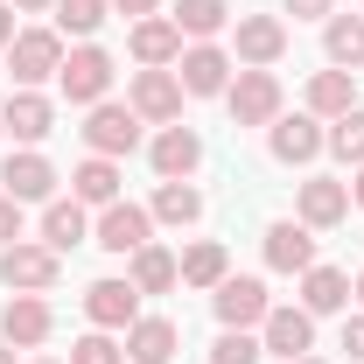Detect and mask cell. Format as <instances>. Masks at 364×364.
Returning a JSON list of instances; mask_svg holds the SVG:
<instances>
[{"instance_id": "4316f807", "label": "cell", "mask_w": 364, "mask_h": 364, "mask_svg": "<svg viewBox=\"0 0 364 364\" xmlns=\"http://www.w3.org/2000/svg\"><path fill=\"white\" fill-rule=\"evenodd\" d=\"M127 280H134L140 294H168V287L182 280V259L168 252V245H140V252H134V273H127Z\"/></svg>"}, {"instance_id": "e0dca14e", "label": "cell", "mask_w": 364, "mask_h": 364, "mask_svg": "<svg viewBox=\"0 0 364 364\" xmlns=\"http://www.w3.org/2000/svg\"><path fill=\"white\" fill-rule=\"evenodd\" d=\"M176 77H182L189 98H218V91L231 85V56L218 43H196V49H182V56H176Z\"/></svg>"}, {"instance_id": "ee69618b", "label": "cell", "mask_w": 364, "mask_h": 364, "mask_svg": "<svg viewBox=\"0 0 364 364\" xmlns=\"http://www.w3.org/2000/svg\"><path fill=\"white\" fill-rule=\"evenodd\" d=\"M294 364H322V358H294Z\"/></svg>"}, {"instance_id": "f546056e", "label": "cell", "mask_w": 364, "mask_h": 364, "mask_svg": "<svg viewBox=\"0 0 364 364\" xmlns=\"http://www.w3.org/2000/svg\"><path fill=\"white\" fill-rule=\"evenodd\" d=\"M168 21H176L182 36L210 43V36H218V28L231 21V7H225V0H176V14H168Z\"/></svg>"}, {"instance_id": "f35d334b", "label": "cell", "mask_w": 364, "mask_h": 364, "mask_svg": "<svg viewBox=\"0 0 364 364\" xmlns=\"http://www.w3.org/2000/svg\"><path fill=\"white\" fill-rule=\"evenodd\" d=\"M14 36H21V28H14V7H7V0H0V49L14 43Z\"/></svg>"}, {"instance_id": "7bdbcfd3", "label": "cell", "mask_w": 364, "mask_h": 364, "mask_svg": "<svg viewBox=\"0 0 364 364\" xmlns=\"http://www.w3.org/2000/svg\"><path fill=\"white\" fill-rule=\"evenodd\" d=\"M350 294H358V301H364V273H358V280H350Z\"/></svg>"}, {"instance_id": "7402d4cb", "label": "cell", "mask_w": 364, "mask_h": 364, "mask_svg": "<svg viewBox=\"0 0 364 364\" xmlns=\"http://www.w3.org/2000/svg\"><path fill=\"white\" fill-rule=\"evenodd\" d=\"M301 309H309V316H343V309H350V273L316 259V267L301 273Z\"/></svg>"}, {"instance_id": "60d3db41", "label": "cell", "mask_w": 364, "mask_h": 364, "mask_svg": "<svg viewBox=\"0 0 364 364\" xmlns=\"http://www.w3.org/2000/svg\"><path fill=\"white\" fill-rule=\"evenodd\" d=\"M350 196H358V203H364V168H358V176H350Z\"/></svg>"}, {"instance_id": "d6986e66", "label": "cell", "mask_w": 364, "mask_h": 364, "mask_svg": "<svg viewBox=\"0 0 364 364\" xmlns=\"http://www.w3.org/2000/svg\"><path fill=\"white\" fill-rule=\"evenodd\" d=\"M0 134H14V140H49L56 134V105H49L43 91H7V105H0Z\"/></svg>"}, {"instance_id": "484cf974", "label": "cell", "mask_w": 364, "mask_h": 364, "mask_svg": "<svg viewBox=\"0 0 364 364\" xmlns=\"http://www.w3.org/2000/svg\"><path fill=\"white\" fill-rule=\"evenodd\" d=\"M322 56L336 70H358L364 63V14H329L322 21Z\"/></svg>"}, {"instance_id": "2e32d148", "label": "cell", "mask_w": 364, "mask_h": 364, "mask_svg": "<svg viewBox=\"0 0 364 364\" xmlns=\"http://www.w3.org/2000/svg\"><path fill=\"white\" fill-rule=\"evenodd\" d=\"M49 329H56V316H49L43 294H14V301L0 309V343H14V350H36V343H49Z\"/></svg>"}, {"instance_id": "ba28073f", "label": "cell", "mask_w": 364, "mask_h": 364, "mask_svg": "<svg viewBox=\"0 0 364 364\" xmlns=\"http://www.w3.org/2000/svg\"><path fill=\"white\" fill-rule=\"evenodd\" d=\"M182 98H189V91H182L176 70H134V91H127V105H134L147 127H176Z\"/></svg>"}, {"instance_id": "ab89813d", "label": "cell", "mask_w": 364, "mask_h": 364, "mask_svg": "<svg viewBox=\"0 0 364 364\" xmlns=\"http://www.w3.org/2000/svg\"><path fill=\"white\" fill-rule=\"evenodd\" d=\"M7 7H21V14H43V7H56V0H7Z\"/></svg>"}, {"instance_id": "b9f144b4", "label": "cell", "mask_w": 364, "mask_h": 364, "mask_svg": "<svg viewBox=\"0 0 364 364\" xmlns=\"http://www.w3.org/2000/svg\"><path fill=\"white\" fill-rule=\"evenodd\" d=\"M0 364H14V343H0Z\"/></svg>"}, {"instance_id": "f6af8a7d", "label": "cell", "mask_w": 364, "mask_h": 364, "mask_svg": "<svg viewBox=\"0 0 364 364\" xmlns=\"http://www.w3.org/2000/svg\"><path fill=\"white\" fill-rule=\"evenodd\" d=\"M36 364H56V358H36Z\"/></svg>"}, {"instance_id": "277c9868", "label": "cell", "mask_w": 364, "mask_h": 364, "mask_svg": "<svg viewBox=\"0 0 364 364\" xmlns=\"http://www.w3.org/2000/svg\"><path fill=\"white\" fill-rule=\"evenodd\" d=\"M7 70H14V91H36L43 77L63 70V36L56 28H21L7 43Z\"/></svg>"}, {"instance_id": "f1b7e54d", "label": "cell", "mask_w": 364, "mask_h": 364, "mask_svg": "<svg viewBox=\"0 0 364 364\" xmlns=\"http://www.w3.org/2000/svg\"><path fill=\"white\" fill-rule=\"evenodd\" d=\"M225 273H231V252L218 238H196V245L182 252V287H218Z\"/></svg>"}, {"instance_id": "9c48e42d", "label": "cell", "mask_w": 364, "mask_h": 364, "mask_svg": "<svg viewBox=\"0 0 364 364\" xmlns=\"http://www.w3.org/2000/svg\"><path fill=\"white\" fill-rule=\"evenodd\" d=\"M238 70H273L287 56V21L280 14H238Z\"/></svg>"}, {"instance_id": "ffe728a7", "label": "cell", "mask_w": 364, "mask_h": 364, "mask_svg": "<svg viewBox=\"0 0 364 364\" xmlns=\"http://www.w3.org/2000/svg\"><path fill=\"white\" fill-rule=\"evenodd\" d=\"M134 63L140 70H176V56H182V28L168 21V14H147V21H134Z\"/></svg>"}, {"instance_id": "7c38bea8", "label": "cell", "mask_w": 364, "mask_h": 364, "mask_svg": "<svg viewBox=\"0 0 364 364\" xmlns=\"http://www.w3.org/2000/svg\"><path fill=\"white\" fill-rule=\"evenodd\" d=\"M0 189H7L14 203H49V196H56V168H49V154H36V147L7 154V161H0Z\"/></svg>"}, {"instance_id": "8fae6325", "label": "cell", "mask_w": 364, "mask_h": 364, "mask_svg": "<svg viewBox=\"0 0 364 364\" xmlns=\"http://www.w3.org/2000/svg\"><path fill=\"white\" fill-rule=\"evenodd\" d=\"M147 161H154L161 182H189L196 168H203V140H196V127H161V134L147 140Z\"/></svg>"}, {"instance_id": "8d00e7d4", "label": "cell", "mask_w": 364, "mask_h": 364, "mask_svg": "<svg viewBox=\"0 0 364 364\" xmlns=\"http://www.w3.org/2000/svg\"><path fill=\"white\" fill-rule=\"evenodd\" d=\"M343 350L364 364V309H358V316H343Z\"/></svg>"}, {"instance_id": "3957f363", "label": "cell", "mask_w": 364, "mask_h": 364, "mask_svg": "<svg viewBox=\"0 0 364 364\" xmlns=\"http://www.w3.org/2000/svg\"><path fill=\"white\" fill-rule=\"evenodd\" d=\"M77 134H85L91 154L119 161V154H134V147H140V112H134V105H112V98H98V105L85 112V127H77Z\"/></svg>"}, {"instance_id": "ac0fdd59", "label": "cell", "mask_w": 364, "mask_h": 364, "mask_svg": "<svg viewBox=\"0 0 364 364\" xmlns=\"http://www.w3.org/2000/svg\"><path fill=\"white\" fill-rule=\"evenodd\" d=\"M267 267L273 273H309L316 267V231L301 218H273L267 225Z\"/></svg>"}, {"instance_id": "d4e9b609", "label": "cell", "mask_w": 364, "mask_h": 364, "mask_svg": "<svg viewBox=\"0 0 364 364\" xmlns=\"http://www.w3.org/2000/svg\"><path fill=\"white\" fill-rule=\"evenodd\" d=\"M70 196L77 203H119V161H105V154H91V161H77L70 168Z\"/></svg>"}, {"instance_id": "4dcf8cb0", "label": "cell", "mask_w": 364, "mask_h": 364, "mask_svg": "<svg viewBox=\"0 0 364 364\" xmlns=\"http://www.w3.org/2000/svg\"><path fill=\"white\" fill-rule=\"evenodd\" d=\"M105 7H112V0H56V36L91 43V36L105 28Z\"/></svg>"}, {"instance_id": "83f0119b", "label": "cell", "mask_w": 364, "mask_h": 364, "mask_svg": "<svg viewBox=\"0 0 364 364\" xmlns=\"http://www.w3.org/2000/svg\"><path fill=\"white\" fill-rule=\"evenodd\" d=\"M147 210H154V225H176V231H182V225H196V218H203V189H196V182H161Z\"/></svg>"}, {"instance_id": "9a60e30c", "label": "cell", "mask_w": 364, "mask_h": 364, "mask_svg": "<svg viewBox=\"0 0 364 364\" xmlns=\"http://www.w3.org/2000/svg\"><path fill=\"white\" fill-rule=\"evenodd\" d=\"M85 316H91V329H134L140 322V287L134 280H91Z\"/></svg>"}, {"instance_id": "6da1fadb", "label": "cell", "mask_w": 364, "mask_h": 364, "mask_svg": "<svg viewBox=\"0 0 364 364\" xmlns=\"http://www.w3.org/2000/svg\"><path fill=\"white\" fill-rule=\"evenodd\" d=\"M0 280L14 294H49L63 280V252H49L43 238H14V245H0Z\"/></svg>"}, {"instance_id": "d6a6232c", "label": "cell", "mask_w": 364, "mask_h": 364, "mask_svg": "<svg viewBox=\"0 0 364 364\" xmlns=\"http://www.w3.org/2000/svg\"><path fill=\"white\" fill-rule=\"evenodd\" d=\"M70 364H127V343L112 336V329H91L70 343Z\"/></svg>"}, {"instance_id": "603a6c76", "label": "cell", "mask_w": 364, "mask_h": 364, "mask_svg": "<svg viewBox=\"0 0 364 364\" xmlns=\"http://www.w3.org/2000/svg\"><path fill=\"white\" fill-rule=\"evenodd\" d=\"M309 112L316 119H343V112H358V70H316L309 77Z\"/></svg>"}, {"instance_id": "74e56055", "label": "cell", "mask_w": 364, "mask_h": 364, "mask_svg": "<svg viewBox=\"0 0 364 364\" xmlns=\"http://www.w3.org/2000/svg\"><path fill=\"white\" fill-rule=\"evenodd\" d=\"M112 7H119V14H127V21H147V14H154V7H161V0H112Z\"/></svg>"}, {"instance_id": "5b68a950", "label": "cell", "mask_w": 364, "mask_h": 364, "mask_svg": "<svg viewBox=\"0 0 364 364\" xmlns=\"http://www.w3.org/2000/svg\"><path fill=\"white\" fill-rule=\"evenodd\" d=\"M56 85H63V98H70V105H85V112H91V105L112 91V56H105L98 43L63 49V70H56Z\"/></svg>"}, {"instance_id": "5bb4252c", "label": "cell", "mask_w": 364, "mask_h": 364, "mask_svg": "<svg viewBox=\"0 0 364 364\" xmlns=\"http://www.w3.org/2000/svg\"><path fill=\"white\" fill-rule=\"evenodd\" d=\"M294 210H301V225H309V231H336L343 218H350V182L309 176V182H301V196H294Z\"/></svg>"}, {"instance_id": "52a82bcc", "label": "cell", "mask_w": 364, "mask_h": 364, "mask_svg": "<svg viewBox=\"0 0 364 364\" xmlns=\"http://www.w3.org/2000/svg\"><path fill=\"white\" fill-rule=\"evenodd\" d=\"M225 105H231V127H273L280 119V77L273 70H238L225 85Z\"/></svg>"}, {"instance_id": "1f68e13d", "label": "cell", "mask_w": 364, "mask_h": 364, "mask_svg": "<svg viewBox=\"0 0 364 364\" xmlns=\"http://www.w3.org/2000/svg\"><path fill=\"white\" fill-rule=\"evenodd\" d=\"M322 147H329L343 168H364V112H343V119H329Z\"/></svg>"}, {"instance_id": "836d02e7", "label": "cell", "mask_w": 364, "mask_h": 364, "mask_svg": "<svg viewBox=\"0 0 364 364\" xmlns=\"http://www.w3.org/2000/svg\"><path fill=\"white\" fill-rule=\"evenodd\" d=\"M267 350H259V336L252 329H225L218 343H210V364H259Z\"/></svg>"}, {"instance_id": "4fadbf2b", "label": "cell", "mask_w": 364, "mask_h": 364, "mask_svg": "<svg viewBox=\"0 0 364 364\" xmlns=\"http://www.w3.org/2000/svg\"><path fill=\"white\" fill-rule=\"evenodd\" d=\"M267 147H273V161H287V168H309V161L322 154V119H316V112H294V119L280 112V119L267 127Z\"/></svg>"}, {"instance_id": "cb8c5ba5", "label": "cell", "mask_w": 364, "mask_h": 364, "mask_svg": "<svg viewBox=\"0 0 364 364\" xmlns=\"http://www.w3.org/2000/svg\"><path fill=\"white\" fill-rule=\"evenodd\" d=\"M85 238H91L85 203H77V196H49V210H43V245H49V252H70V245H85Z\"/></svg>"}, {"instance_id": "30bf717a", "label": "cell", "mask_w": 364, "mask_h": 364, "mask_svg": "<svg viewBox=\"0 0 364 364\" xmlns=\"http://www.w3.org/2000/svg\"><path fill=\"white\" fill-rule=\"evenodd\" d=\"M259 350L267 358H309L316 350V316L309 309H267V322H259Z\"/></svg>"}, {"instance_id": "d590c367", "label": "cell", "mask_w": 364, "mask_h": 364, "mask_svg": "<svg viewBox=\"0 0 364 364\" xmlns=\"http://www.w3.org/2000/svg\"><path fill=\"white\" fill-rule=\"evenodd\" d=\"M287 14H294V21H329L336 0H287Z\"/></svg>"}, {"instance_id": "44dd1931", "label": "cell", "mask_w": 364, "mask_h": 364, "mask_svg": "<svg viewBox=\"0 0 364 364\" xmlns=\"http://www.w3.org/2000/svg\"><path fill=\"white\" fill-rule=\"evenodd\" d=\"M176 350H182V329L168 316H140L127 329V364H168Z\"/></svg>"}, {"instance_id": "e575fe53", "label": "cell", "mask_w": 364, "mask_h": 364, "mask_svg": "<svg viewBox=\"0 0 364 364\" xmlns=\"http://www.w3.org/2000/svg\"><path fill=\"white\" fill-rule=\"evenodd\" d=\"M14 238H21V203L0 189V245H14Z\"/></svg>"}, {"instance_id": "7a4b0ae2", "label": "cell", "mask_w": 364, "mask_h": 364, "mask_svg": "<svg viewBox=\"0 0 364 364\" xmlns=\"http://www.w3.org/2000/svg\"><path fill=\"white\" fill-rule=\"evenodd\" d=\"M91 245H105V252H119V259H134L140 245H154V210L147 203H105L98 210V225H91Z\"/></svg>"}, {"instance_id": "8992f818", "label": "cell", "mask_w": 364, "mask_h": 364, "mask_svg": "<svg viewBox=\"0 0 364 364\" xmlns=\"http://www.w3.org/2000/svg\"><path fill=\"white\" fill-rule=\"evenodd\" d=\"M210 309H218L225 329H259L267 309H273V294H267V280H252V273H225L210 287Z\"/></svg>"}]
</instances>
